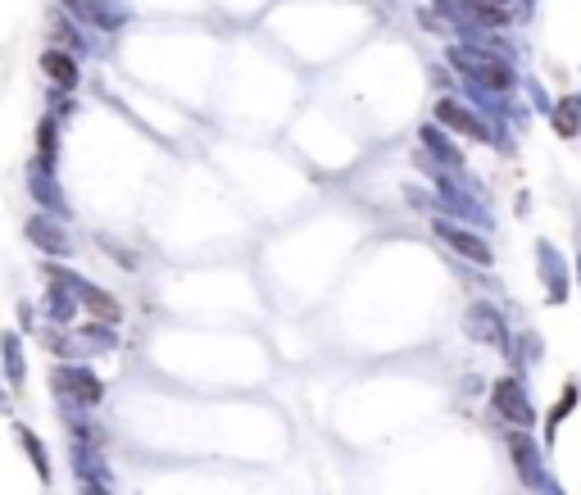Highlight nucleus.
Returning a JSON list of instances; mask_svg holds the SVG:
<instances>
[{"label": "nucleus", "instance_id": "f257e3e1", "mask_svg": "<svg viewBox=\"0 0 581 495\" xmlns=\"http://www.w3.org/2000/svg\"><path fill=\"white\" fill-rule=\"evenodd\" d=\"M50 382H55L69 400H78V405H96V400H100V382L87 373V368H55Z\"/></svg>", "mask_w": 581, "mask_h": 495}, {"label": "nucleus", "instance_id": "7ed1b4c3", "mask_svg": "<svg viewBox=\"0 0 581 495\" xmlns=\"http://www.w3.org/2000/svg\"><path fill=\"white\" fill-rule=\"evenodd\" d=\"M41 69L60 82V87H73V82H78V69H73V60H69V55H55V50H50L46 60H41Z\"/></svg>", "mask_w": 581, "mask_h": 495}, {"label": "nucleus", "instance_id": "f03ea898", "mask_svg": "<svg viewBox=\"0 0 581 495\" xmlns=\"http://www.w3.org/2000/svg\"><path fill=\"white\" fill-rule=\"evenodd\" d=\"M28 237L37 241V246L55 250V255H69V241H64V232H60V228H50L46 218H32V223H28Z\"/></svg>", "mask_w": 581, "mask_h": 495}, {"label": "nucleus", "instance_id": "6e6552de", "mask_svg": "<svg viewBox=\"0 0 581 495\" xmlns=\"http://www.w3.org/2000/svg\"><path fill=\"white\" fill-rule=\"evenodd\" d=\"M500 409H504V414L513 409V418H518V423H527V405L518 400V387H509V382H500Z\"/></svg>", "mask_w": 581, "mask_h": 495}, {"label": "nucleus", "instance_id": "39448f33", "mask_svg": "<svg viewBox=\"0 0 581 495\" xmlns=\"http://www.w3.org/2000/svg\"><path fill=\"white\" fill-rule=\"evenodd\" d=\"M441 237H450L454 246H459V255H473V259H491V250H486V241H477V237H463V232H450V228H441Z\"/></svg>", "mask_w": 581, "mask_h": 495}, {"label": "nucleus", "instance_id": "0eeeda50", "mask_svg": "<svg viewBox=\"0 0 581 495\" xmlns=\"http://www.w3.org/2000/svg\"><path fill=\"white\" fill-rule=\"evenodd\" d=\"M5 368H10V382H23V355H19V337L5 332Z\"/></svg>", "mask_w": 581, "mask_h": 495}, {"label": "nucleus", "instance_id": "1a4fd4ad", "mask_svg": "<svg viewBox=\"0 0 581 495\" xmlns=\"http://www.w3.org/2000/svg\"><path fill=\"white\" fill-rule=\"evenodd\" d=\"M55 159V123H41V164H50Z\"/></svg>", "mask_w": 581, "mask_h": 495}, {"label": "nucleus", "instance_id": "20e7f679", "mask_svg": "<svg viewBox=\"0 0 581 495\" xmlns=\"http://www.w3.org/2000/svg\"><path fill=\"white\" fill-rule=\"evenodd\" d=\"M19 441H23V450L32 455V468H37V477H41V482H50V464H46V450H41V441L28 432V427H19Z\"/></svg>", "mask_w": 581, "mask_h": 495}, {"label": "nucleus", "instance_id": "9d476101", "mask_svg": "<svg viewBox=\"0 0 581 495\" xmlns=\"http://www.w3.org/2000/svg\"><path fill=\"white\" fill-rule=\"evenodd\" d=\"M82 495H105V486H100V482H82Z\"/></svg>", "mask_w": 581, "mask_h": 495}, {"label": "nucleus", "instance_id": "423d86ee", "mask_svg": "<svg viewBox=\"0 0 581 495\" xmlns=\"http://www.w3.org/2000/svg\"><path fill=\"white\" fill-rule=\"evenodd\" d=\"M78 291H82V300H87V309H96V314L105 318V323H114V318H119V305H114L109 296H100V291L82 287V282H78Z\"/></svg>", "mask_w": 581, "mask_h": 495}]
</instances>
